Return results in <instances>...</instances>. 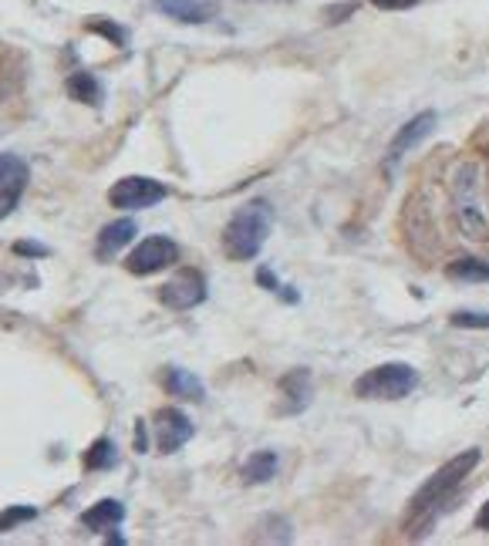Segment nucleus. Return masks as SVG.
I'll use <instances>...</instances> for the list:
<instances>
[{
    "label": "nucleus",
    "mask_w": 489,
    "mask_h": 546,
    "mask_svg": "<svg viewBox=\"0 0 489 546\" xmlns=\"http://www.w3.org/2000/svg\"><path fill=\"white\" fill-rule=\"evenodd\" d=\"M152 7L179 24H210L220 11L216 0H152Z\"/></svg>",
    "instance_id": "obj_9"
},
{
    "label": "nucleus",
    "mask_w": 489,
    "mask_h": 546,
    "mask_svg": "<svg viewBox=\"0 0 489 546\" xmlns=\"http://www.w3.org/2000/svg\"><path fill=\"white\" fill-rule=\"evenodd\" d=\"M179 260V246L169 240V236H145L142 243L135 246L129 260H125V270L135 273V277H152V273H162Z\"/></svg>",
    "instance_id": "obj_6"
},
{
    "label": "nucleus",
    "mask_w": 489,
    "mask_h": 546,
    "mask_svg": "<svg viewBox=\"0 0 489 546\" xmlns=\"http://www.w3.org/2000/svg\"><path fill=\"white\" fill-rule=\"evenodd\" d=\"M135 233H139V226H135V220H129V216H125V220H115V223H105L99 233V243H95V257H99L101 263L115 260L125 246L132 243Z\"/></svg>",
    "instance_id": "obj_10"
},
{
    "label": "nucleus",
    "mask_w": 489,
    "mask_h": 546,
    "mask_svg": "<svg viewBox=\"0 0 489 546\" xmlns=\"http://www.w3.org/2000/svg\"><path fill=\"white\" fill-rule=\"evenodd\" d=\"M256 280H260V287H264V290H277V287H280V283H277V280H274V273H270L267 267H264V270H256Z\"/></svg>",
    "instance_id": "obj_27"
},
{
    "label": "nucleus",
    "mask_w": 489,
    "mask_h": 546,
    "mask_svg": "<svg viewBox=\"0 0 489 546\" xmlns=\"http://www.w3.org/2000/svg\"><path fill=\"white\" fill-rule=\"evenodd\" d=\"M135 452H139V456L149 452V428H145L142 418H139V425H135Z\"/></svg>",
    "instance_id": "obj_25"
},
{
    "label": "nucleus",
    "mask_w": 489,
    "mask_h": 546,
    "mask_svg": "<svg viewBox=\"0 0 489 546\" xmlns=\"http://www.w3.org/2000/svg\"><path fill=\"white\" fill-rule=\"evenodd\" d=\"M476 530H483V533H489V500L483 502V510L476 513Z\"/></svg>",
    "instance_id": "obj_28"
},
{
    "label": "nucleus",
    "mask_w": 489,
    "mask_h": 546,
    "mask_svg": "<svg viewBox=\"0 0 489 546\" xmlns=\"http://www.w3.org/2000/svg\"><path fill=\"white\" fill-rule=\"evenodd\" d=\"M192 435H196V425L190 422V415L182 412V408H162L156 415V442H159V452H179V448L190 442Z\"/></svg>",
    "instance_id": "obj_8"
},
{
    "label": "nucleus",
    "mask_w": 489,
    "mask_h": 546,
    "mask_svg": "<svg viewBox=\"0 0 489 546\" xmlns=\"http://www.w3.org/2000/svg\"><path fill=\"white\" fill-rule=\"evenodd\" d=\"M122 520H125V506L119 500H101V502H95L91 510L81 513V526H85L88 533L115 530V526H122Z\"/></svg>",
    "instance_id": "obj_13"
},
{
    "label": "nucleus",
    "mask_w": 489,
    "mask_h": 546,
    "mask_svg": "<svg viewBox=\"0 0 489 546\" xmlns=\"http://www.w3.org/2000/svg\"><path fill=\"white\" fill-rule=\"evenodd\" d=\"M432 129H435V112H422V115H415V118H409V122L399 129V135L391 139L389 156L401 159L405 152H409V149H415V145L422 142V139L432 132Z\"/></svg>",
    "instance_id": "obj_11"
},
{
    "label": "nucleus",
    "mask_w": 489,
    "mask_h": 546,
    "mask_svg": "<svg viewBox=\"0 0 489 546\" xmlns=\"http://www.w3.org/2000/svg\"><path fill=\"white\" fill-rule=\"evenodd\" d=\"M277 466H280L277 452H274V448H260V452H254V456L244 462L240 476H244L246 486H264V482H270L277 476Z\"/></svg>",
    "instance_id": "obj_15"
},
{
    "label": "nucleus",
    "mask_w": 489,
    "mask_h": 546,
    "mask_svg": "<svg viewBox=\"0 0 489 546\" xmlns=\"http://www.w3.org/2000/svg\"><path fill=\"white\" fill-rule=\"evenodd\" d=\"M31 520H37L34 506H7V510H0V533H11V530L31 523Z\"/></svg>",
    "instance_id": "obj_20"
},
{
    "label": "nucleus",
    "mask_w": 489,
    "mask_h": 546,
    "mask_svg": "<svg viewBox=\"0 0 489 546\" xmlns=\"http://www.w3.org/2000/svg\"><path fill=\"white\" fill-rule=\"evenodd\" d=\"M456 226L459 233L466 236V240H473V243H483L489 236V223L486 216H483V210L476 206V200H456Z\"/></svg>",
    "instance_id": "obj_14"
},
{
    "label": "nucleus",
    "mask_w": 489,
    "mask_h": 546,
    "mask_svg": "<svg viewBox=\"0 0 489 546\" xmlns=\"http://www.w3.org/2000/svg\"><path fill=\"white\" fill-rule=\"evenodd\" d=\"M379 11H409L415 4H422V0H371Z\"/></svg>",
    "instance_id": "obj_24"
},
{
    "label": "nucleus",
    "mask_w": 489,
    "mask_h": 546,
    "mask_svg": "<svg viewBox=\"0 0 489 546\" xmlns=\"http://www.w3.org/2000/svg\"><path fill=\"white\" fill-rule=\"evenodd\" d=\"M31 182V166L14 152H0V220H7L21 206Z\"/></svg>",
    "instance_id": "obj_7"
},
{
    "label": "nucleus",
    "mask_w": 489,
    "mask_h": 546,
    "mask_svg": "<svg viewBox=\"0 0 489 546\" xmlns=\"http://www.w3.org/2000/svg\"><path fill=\"white\" fill-rule=\"evenodd\" d=\"M206 294L210 290H206L203 270L182 267L159 287V301L166 304L169 311H192V307H200L206 301Z\"/></svg>",
    "instance_id": "obj_5"
},
{
    "label": "nucleus",
    "mask_w": 489,
    "mask_h": 546,
    "mask_svg": "<svg viewBox=\"0 0 489 546\" xmlns=\"http://www.w3.org/2000/svg\"><path fill=\"white\" fill-rule=\"evenodd\" d=\"M274 226V206L267 200H250L223 226V253L234 263H250L260 257Z\"/></svg>",
    "instance_id": "obj_1"
},
{
    "label": "nucleus",
    "mask_w": 489,
    "mask_h": 546,
    "mask_svg": "<svg viewBox=\"0 0 489 546\" xmlns=\"http://www.w3.org/2000/svg\"><path fill=\"white\" fill-rule=\"evenodd\" d=\"M169 196V190L152 176H125L119 179L115 186L109 190V202L115 210H149V206H156Z\"/></svg>",
    "instance_id": "obj_4"
},
{
    "label": "nucleus",
    "mask_w": 489,
    "mask_h": 546,
    "mask_svg": "<svg viewBox=\"0 0 489 546\" xmlns=\"http://www.w3.org/2000/svg\"><path fill=\"white\" fill-rule=\"evenodd\" d=\"M115 458H119V452H115V442L111 438H95L88 446V452H85V469H91V472H101V469H111L115 466Z\"/></svg>",
    "instance_id": "obj_19"
},
{
    "label": "nucleus",
    "mask_w": 489,
    "mask_h": 546,
    "mask_svg": "<svg viewBox=\"0 0 489 546\" xmlns=\"http://www.w3.org/2000/svg\"><path fill=\"white\" fill-rule=\"evenodd\" d=\"M355 7H358V4H351V0H348V4H338L334 11H328V21H331V24L345 21V17H348V14H351V11H355Z\"/></svg>",
    "instance_id": "obj_26"
},
{
    "label": "nucleus",
    "mask_w": 489,
    "mask_h": 546,
    "mask_svg": "<svg viewBox=\"0 0 489 546\" xmlns=\"http://www.w3.org/2000/svg\"><path fill=\"white\" fill-rule=\"evenodd\" d=\"M166 391L169 395H176V398H182V402H203V398H206L203 381L186 368H169L166 371Z\"/></svg>",
    "instance_id": "obj_17"
},
{
    "label": "nucleus",
    "mask_w": 489,
    "mask_h": 546,
    "mask_svg": "<svg viewBox=\"0 0 489 546\" xmlns=\"http://www.w3.org/2000/svg\"><path fill=\"white\" fill-rule=\"evenodd\" d=\"M479 458H483V452H479V448H466V452H459V456L449 458L442 469H435L432 476H429V482H425L422 489L415 492V500H411V513L425 516V520H429L435 506L449 500V496H453V492H456L459 486L466 482L469 472L479 466Z\"/></svg>",
    "instance_id": "obj_2"
},
{
    "label": "nucleus",
    "mask_w": 489,
    "mask_h": 546,
    "mask_svg": "<svg viewBox=\"0 0 489 546\" xmlns=\"http://www.w3.org/2000/svg\"><path fill=\"white\" fill-rule=\"evenodd\" d=\"M14 253L17 257H27V260H45V257H51V246H45V243H37V240H17L14 243Z\"/></svg>",
    "instance_id": "obj_23"
},
{
    "label": "nucleus",
    "mask_w": 489,
    "mask_h": 546,
    "mask_svg": "<svg viewBox=\"0 0 489 546\" xmlns=\"http://www.w3.org/2000/svg\"><path fill=\"white\" fill-rule=\"evenodd\" d=\"M419 385V375L405 361H391V365H379V368L365 371L355 381V395L368 398V402H399L405 395H411V388Z\"/></svg>",
    "instance_id": "obj_3"
},
{
    "label": "nucleus",
    "mask_w": 489,
    "mask_h": 546,
    "mask_svg": "<svg viewBox=\"0 0 489 546\" xmlns=\"http://www.w3.org/2000/svg\"><path fill=\"white\" fill-rule=\"evenodd\" d=\"M445 277L459 280V283H486L489 280V263L479 257H459L445 267Z\"/></svg>",
    "instance_id": "obj_18"
},
{
    "label": "nucleus",
    "mask_w": 489,
    "mask_h": 546,
    "mask_svg": "<svg viewBox=\"0 0 489 546\" xmlns=\"http://www.w3.org/2000/svg\"><path fill=\"white\" fill-rule=\"evenodd\" d=\"M65 91H68V98H75L78 105H91V108H99L101 98H105V88H101V81L95 78L91 71H75V75H68Z\"/></svg>",
    "instance_id": "obj_16"
},
{
    "label": "nucleus",
    "mask_w": 489,
    "mask_h": 546,
    "mask_svg": "<svg viewBox=\"0 0 489 546\" xmlns=\"http://www.w3.org/2000/svg\"><path fill=\"white\" fill-rule=\"evenodd\" d=\"M280 391H284V398H287V405H284V415H297L304 412L307 405H311V371H290V375H284L280 378Z\"/></svg>",
    "instance_id": "obj_12"
},
{
    "label": "nucleus",
    "mask_w": 489,
    "mask_h": 546,
    "mask_svg": "<svg viewBox=\"0 0 489 546\" xmlns=\"http://www.w3.org/2000/svg\"><path fill=\"white\" fill-rule=\"evenodd\" d=\"M85 27H88V31H95V34H101V37H105V41H111V45H119V47L129 45V31H125L122 24H111V21H105V17H95V21H88Z\"/></svg>",
    "instance_id": "obj_21"
},
{
    "label": "nucleus",
    "mask_w": 489,
    "mask_h": 546,
    "mask_svg": "<svg viewBox=\"0 0 489 546\" xmlns=\"http://www.w3.org/2000/svg\"><path fill=\"white\" fill-rule=\"evenodd\" d=\"M456 327H476V331H489V314L483 311H456L453 314Z\"/></svg>",
    "instance_id": "obj_22"
}]
</instances>
